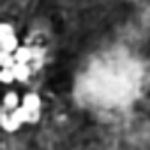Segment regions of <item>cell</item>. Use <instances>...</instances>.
Listing matches in <instances>:
<instances>
[{
  "mask_svg": "<svg viewBox=\"0 0 150 150\" xmlns=\"http://www.w3.org/2000/svg\"><path fill=\"white\" fill-rule=\"evenodd\" d=\"M21 106H25L28 111H41V97H39L37 94L30 92V94H27V96L23 97Z\"/></svg>",
  "mask_w": 150,
  "mask_h": 150,
  "instance_id": "obj_1",
  "label": "cell"
},
{
  "mask_svg": "<svg viewBox=\"0 0 150 150\" xmlns=\"http://www.w3.org/2000/svg\"><path fill=\"white\" fill-rule=\"evenodd\" d=\"M0 46H2V51L14 53V51L20 48V46H18L16 34H13V35H6V37H0Z\"/></svg>",
  "mask_w": 150,
  "mask_h": 150,
  "instance_id": "obj_2",
  "label": "cell"
},
{
  "mask_svg": "<svg viewBox=\"0 0 150 150\" xmlns=\"http://www.w3.org/2000/svg\"><path fill=\"white\" fill-rule=\"evenodd\" d=\"M14 58H16V62H25V64H28V62L34 58V48L20 46V48L14 51Z\"/></svg>",
  "mask_w": 150,
  "mask_h": 150,
  "instance_id": "obj_3",
  "label": "cell"
},
{
  "mask_svg": "<svg viewBox=\"0 0 150 150\" xmlns=\"http://www.w3.org/2000/svg\"><path fill=\"white\" fill-rule=\"evenodd\" d=\"M13 71H14V76H16L18 81H25L30 76V69H28V65L25 62H16L13 65Z\"/></svg>",
  "mask_w": 150,
  "mask_h": 150,
  "instance_id": "obj_4",
  "label": "cell"
},
{
  "mask_svg": "<svg viewBox=\"0 0 150 150\" xmlns=\"http://www.w3.org/2000/svg\"><path fill=\"white\" fill-rule=\"evenodd\" d=\"M20 106V97H18V94L16 92H7L6 94V97H4V108L6 110H16Z\"/></svg>",
  "mask_w": 150,
  "mask_h": 150,
  "instance_id": "obj_5",
  "label": "cell"
},
{
  "mask_svg": "<svg viewBox=\"0 0 150 150\" xmlns=\"http://www.w3.org/2000/svg\"><path fill=\"white\" fill-rule=\"evenodd\" d=\"M0 80H2L6 85H9V83H13L14 80H16V76H14V71H13V67H2V72H0Z\"/></svg>",
  "mask_w": 150,
  "mask_h": 150,
  "instance_id": "obj_6",
  "label": "cell"
},
{
  "mask_svg": "<svg viewBox=\"0 0 150 150\" xmlns=\"http://www.w3.org/2000/svg\"><path fill=\"white\" fill-rule=\"evenodd\" d=\"M0 64H2V67H13V65L16 64L14 53H9V51H2V53H0Z\"/></svg>",
  "mask_w": 150,
  "mask_h": 150,
  "instance_id": "obj_7",
  "label": "cell"
},
{
  "mask_svg": "<svg viewBox=\"0 0 150 150\" xmlns=\"http://www.w3.org/2000/svg\"><path fill=\"white\" fill-rule=\"evenodd\" d=\"M13 34H14V27H11L9 23H2V25H0V37L13 35Z\"/></svg>",
  "mask_w": 150,
  "mask_h": 150,
  "instance_id": "obj_8",
  "label": "cell"
}]
</instances>
